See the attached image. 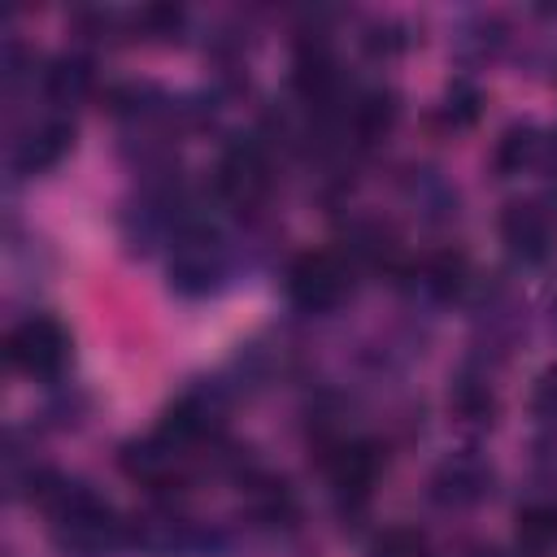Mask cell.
Listing matches in <instances>:
<instances>
[{
    "label": "cell",
    "mask_w": 557,
    "mask_h": 557,
    "mask_svg": "<svg viewBox=\"0 0 557 557\" xmlns=\"http://www.w3.org/2000/svg\"><path fill=\"white\" fill-rule=\"evenodd\" d=\"M30 500L52 518V540L74 557H100L113 544H122V518L109 500L96 492L65 483L57 474H35Z\"/></svg>",
    "instance_id": "1"
},
{
    "label": "cell",
    "mask_w": 557,
    "mask_h": 557,
    "mask_svg": "<svg viewBox=\"0 0 557 557\" xmlns=\"http://www.w3.org/2000/svg\"><path fill=\"white\" fill-rule=\"evenodd\" d=\"M348 283H352V265L348 257L331 252V248H318V252H300L287 270V296L296 309L305 313H326L335 309L344 296H348Z\"/></svg>",
    "instance_id": "2"
},
{
    "label": "cell",
    "mask_w": 557,
    "mask_h": 557,
    "mask_svg": "<svg viewBox=\"0 0 557 557\" xmlns=\"http://www.w3.org/2000/svg\"><path fill=\"white\" fill-rule=\"evenodd\" d=\"M4 357L17 374H30V379H52L61 374V366L70 361V331L48 318V313H30L22 318L9 339H4Z\"/></svg>",
    "instance_id": "3"
},
{
    "label": "cell",
    "mask_w": 557,
    "mask_h": 557,
    "mask_svg": "<svg viewBox=\"0 0 557 557\" xmlns=\"http://www.w3.org/2000/svg\"><path fill=\"white\" fill-rule=\"evenodd\" d=\"M213 183H218V196L235 209H257L270 187H274V174H270V157L257 139H235L222 157H218V170H213Z\"/></svg>",
    "instance_id": "4"
},
{
    "label": "cell",
    "mask_w": 557,
    "mask_h": 557,
    "mask_svg": "<svg viewBox=\"0 0 557 557\" xmlns=\"http://www.w3.org/2000/svg\"><path fill=\"white\" fill-rule=\"evenodd\" d=\"M500 239L522 265H540L557 252V218L540 200H509L500 209Z\"/></svg>",
    "instance_id": "5"
},
{
    "label": "cell",
    "mask_w": 557,
    "mask_h": 557,
    "mask_svg": "<svg viewBox=\"0 0 557 557\" xmlns=\"http://www.w3.org/2000/svg\"><path fill=\"white\" fill-rule=\"evenodd\" d=\"M183 457H187V453H183L178 444H170V440L157 431L152 440L122 448V470H126L135 483H144L148 492H170V487L183 479Z\"/></svg>",
    "instance_id": "6"
},
{
    "label": "cell",
    "mask_w": 557,
    "mask_h": 557,
    "mask_svg": "<svg viewBox=\"0 0 557 557\" xmlns=\"http://www.w3.org/2000/svg\"><path fill=\"white\" fill-rule=\"evenodd\" d=\"M70 144H74V126H70L65 117H44V122H35V126L17 139L13 165H17L22 174H44V170H52V165L70 152Z\"/></svg>",
    "instance_id": "7"
},
{
    "label": "cell",
    "mask_w": 557,
    "mask_h": 557,
    "mask_svg": "<svg viewBox=\"0 0 557 557\" xmlns=\"http://www.w3.org/2000/svg\"><path fill=\"white\" fill-rule=\"evenodd\" d=\"M379 448L374 444H339L331 448L326 457V470H331V483H335V496L339 500H366L374 479H379Z\"/></svg>",
    "instance_id": "8"
},
{
    "label": "cell",
    "mask_w": 557,
    "mask_h": 557,
    "mask_svg": "<svg viewBox=\"0 0 557 557\" xmlns=\"http://www.w3.org/2000/svg\"><path fill=\"white\" fill-rule=\"evenodd\" d=\"M292 83L296 91L309 100V104H326L339 87V74H335V61L326 52V44H300L296 52V65H292Z\"/></svg>",
    "instance_id": "9"
},
{
    "label": "cell",
    "mask_w": 557,
    "mask_h": 557,
    "mask_svg": "<svg viewBox=\"0 0 557 557\" xmlns=\"http://www.w3.org/2000/svg\"><path fill=\"white\" fill-rule=\"evenodd\" d=\"M483 483H487V470L479 461H470V457H457V461L440 466V474L431 479L435 500H444V505H470V500H479L483 496Z\"/></svg>",
    "instance_id": "10"
},
{
    "label": "cell",
    "mask_w": 557,
    "mask_h": 557,
    "mask_svg": "<svg viewBox=\"0 0 557 557\" xmlns=\"http://www.w3.org/2000/svg\"><path fill=\"white\" fill-rule=\"evenodd\" d=\"M557 544V500H544V505H527L518 513V548L540 557Z\"/></svg>",
    "instance_id": "11"
},
{
    "label": "cell",
    "mask_w": 557,
    "mask_h": 557,
    "mask_svg": "<svg viewBox=\"0 0 557 557\" xmlns=\"http://www.w3.org/2000/svg\"><path fill=\"white\" fill-rule=\"evenodd\" d=\"M535 152H540L535 126H509V131L496 139V148H492V165H496L500 174H518L522 165L535 161Z\"/></svg>",
    "instance_id": "12"
},
{
    "label": "cell",
    "mask_w": 557,
    "mask_h": 557,
    "mask_svg": "<svg viewBox=\"0 0 557 557\" xmlns=\"http://www.w3.org/2000/svg\"><path fill=\"white\" fill-rule=\"evenodd\" d=\"M422 283L435 292V296H457L461 283H466V257L444 248V252H431L422 261Z\"/></svg>",
    "instance_id": "13"
},
{
    "label": "cell",
    "mask_w": 557,
    "mask_h": 557,
    "mask_svg": "<svg viewBox=\"0 0 557 557\" xmlns=\"http://www.w3.org/2000/svg\"><path fill=\"white\" fill-rule=\"evenodd\" d=\"M87 87H91V65H87L83 57H57V61H52V70H48V91H52L57 100H78V96H87Z\"/></svg>",
    "instance_id": "14"
},
{
    "label": "cell",
    "mask_w": 557,
    "mask_h": 557,
    "mask_svg": "<svg viewBox=\"0 0 557 557\" xmlns=\"http://www.w3.org/2000/svg\"><path fill=\"white\" fill-rule=\"evenodd\" d=\"M392 122H396V100L387 91H370V96H361L352 104V126L366 139H379L383 131H392Z\"/></svg>",
    "instance_id": "15"
},
{
    "label": "cell",
    "mask_w": 557,
    "mask_h": 557,
    "mask_svg": "<svg viewBox=\"0 0 557 557\" xmlns=\"http://www.w3.org/2000/svg\"><path fill=\"white\" fill-rule=\"evenodd\" d=\"M370 557H431V544H426V535L413 531V527H387V531L374 540Z\"/></svg>",
    "instance_id": "16"
},
{
    "label": "cell",
    "mask_w": 557,
    "mask_h": 557,
    "mask_svg": "<svg viewBox=\"0 0 557 557\" xmlns=\"http://www.w3.org/2000/svg\"><path fill=\"white\" fill-rule=\"evenodd\" d=\"M474 117H479V91L466 87V83H453V91H448V100H444V122H448L453 131H461V126H470Z\"/></svg>",
    "instance_id": "17"
},
{
    "label": "cell",
    "mask_w": 557,
    "mask_h": 557,
    "mask_svg": "<svg viewBox=\"0 0 557 557\" xmlns=\"http://www.w3.org/2000/svg\"><path fill=\"white\" fill-rule=\"evenodd\" d=\"M178 22H183V13L170 9V4H148V9L135 13V26H139L144 35H174Z\"/></svg>",
    "instance_id": "18"
},
{
    "label": "cell",
    "mask_w": 557,
    "mask_h": 557,
    "mask_svg": "<svg viewBox=\"0 0 557 557\" xmlns=\"http://www.w3.org/2000/svg\"><path fill=\"white\" fill-rule=\"evenodd\" d=\"M453 405H457L470 422H483V418L492 413V396H487L483 387H474V383H461V387H457V396H453Z\"/></svg>",
    "instance_id": "19"
},
{
    "label": "cell",
    "mask_w": 557,
    "mask_h": 557,
    "mask_svg": "<svg viewBox=\"0 0 557 557\" xmlns=\"http://www.w3.org/2000/svg\"><path fill=\"white\" fill-rule=\"evenodd\" d=\"M535 413L557 422V366H548L540 374V383H535Z\"/></svg>",
    "instance_id": "20"
},
{
    "label": "cell",
    "mask_w": 557,
    "mask_h": 557,
    "mask_svg": "<svg viewBox=\"0 0 557 557\" xmlns=\"http://www.w3.org/2000/svg\"><path fill=\"white\" fill-rule=\"evenodd\" d=\"M553 152H557V144H553Z\"/></svg>",
    "instance_id": "21"
}]
</instances>
